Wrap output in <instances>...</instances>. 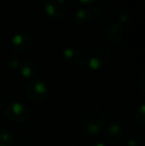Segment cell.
<instances>
[{
  "instance_id": "obj_12",
  "label": "cell",
  "mask_w": 145,
  "mask_h": 146,
  "mask_svg": "<svg viewBox=\"0 0 145 146\" xmlns=\"http://www.w3.org/2000/svg\"><path fill=\"white\" fill-rule=\"evenodd\" d=\"M89 11H91V13L93 21L101 22L109 17V10H107L105 6L101 5V4L93 6V8L89 9Z\"/></svg>"
},
{
  "instance_id": "obj_19",
  "label": "cell",
  "mask_w": 145,
  "mask_h": 146,
  "mask_svg": "<svg viewBox=\"0 0 145 146\" xmlns=\"http://www.w3.org/2000/svg\"><path fill=\"white\" fill-rule=\"evenodd\" d=\"M81 4L85 6H89V5H93L97 2V0H77Z\"/></svg>"
},
{
  "instance_id": "obj_2",
  "label": "cell",
  "mask_w": 145,
  "mask_h": 146,
  "mask_svg": "<svg viewBox=\"0 0 145 146\" xmlns=\"http://www.w3.org/2000/svg\"><path fill=\"white\" fill-rule=\"evenodd\" d=\"M111 60V52L105 46H97L87 54L85 64L91 71H99L107 65Z\"/></svg>"
},
{
  "instance_id": "obj_15",
  "label": "cell",
  "mask_w": 145,
  "mask_h": 146,
  "mask_svg": "<svg viewBox=\"0 0 145 146\" xmlns=\"http://www.w3.org/2000/svg\"><path fill=\"white\" fill-rule=\"evenodd\" d=\"M134 117H135L136 122L139 125L143 126L145 125V104L142 102L139 106H137L135 110V113H134Z\"/></svg>"
},
{
  "instance_id": "obj_9",
  "label": "cell",
  "mask_w": 145,
  "mask_h": 146,
  "mask_svg": "<svg viewBox=\"0 0 145 146\" xmlns=\"http://www.w3.org/2000/svg\"><path fill=\"white\" fill-rule=\"evenodd\" d=\"M44 11L50 17L54 19H61L65 15V6L56 0H48L44 5Z\"/></svg>"
},
{
  "instance_id": "obj_17",
  "label": "cell",
  "mask_w": 145,
  "mask_h": 146,
  "mask_svg": "<svg viewBox=\"0 0 145 146\" xmlns=\"http://www.w3.org/2000/svg\"><path fill=\"white\" fill-rule=\"evenodd\" d=\"M126 144H127V146H140L141 138L137 133L130 132L126 137Z\"/></svg>"
},
{
  "instance_id": "obj_5",
  "label": "cell",
  "mask_w": 145,
  "mask_h": 146,
  "mask_svg": "<svg viewBox=\"0 0 145 146\" xmlns=\"http://www.w3.org/2000/svg\"><path fill=\"white\" fill-rule=\"evenodd\" d=\"M35 43L34 36L28 31H19L12 36L10 40L11 47L16 52L23 53L27 52L33 47Z\"/></svg>"
},
{
  "instance_id": "obj_20",
  "label": "cell",
  "mask_w": 145,
  "mask_h": 146,
  "mask_svg": "<svg viewBox=\"0 0 145 146\" xmlns=\"http://www.w3.org/2000/svg\"><path fill=\"white\" fill-rule=\"evenodd\" d=\"M91 146H105V144L103 141L99 140V139H95V140H93V142H91Z\"/></svg>"
},
{
  "instance_id": "obj_18",
  "label": "cell",
  "mask_w": 145,
  "mask_h": 146,
  "mask_svg": "<svg viewBox=\"0 0 145 146\" xmlns=\"http://www.w3.org/2000/svg\"><path fill=\"white\" fill-rule=\"evenodd\" d=\"M139 88L141 90L142 94L145 92V75L142 74L141 77H140V80H139Z\"/></svg>"
},
{
  "instance_id": "obj_8",
  "label": "cell",
  "mask_w": 145,
  "mask_h": 146,
  "mask_svg": "<svg viewBox=\"0 0 145 146\" xmlns=\"http://www.w3.org/2000/svg\"><path fill=\"white\" fill-rule=\"evenodd\" d=\"M105 37L111 44H119L124 37L123 26L117 22H111L105 28Z\"/></svg>"
},
{
  "instance_id": "obj_22",
  "label": "cell",
  "mask_w": 145,
  "mask_h": 146,
  "mask_svg": "<svg viewBox=\"0 0 145 146\" xmlns=\"http://www.w3.org/2000/svg\"><path fill=\"white\" fill-rule=\"evenodd\" d=\"M2 110H3V102L2 100H0V113L2 112Z\"/></svg>"
},
{
  "instance_id": "obj_7",
  "label": "cell",
  "mask_w": 145,
  "mask_h": 146,
  "mask_svg": "<svg viewBox=\"0 0 145 146\" xmlns=\"http://www.w3.org/2000/svg\"><path fill=\"white\" fill-rule=\"evenodd\" d=\"M63 61L71 68H77L83 63V55L77 47L69 46L63 51Z\"/></svg>"
},
{
  "instance_id": "obj_11",
  "label": "cell",
  "mask_w": 145,
  "mask_h": 146,
  "mask_svg": "<svg viewBox=\"0 0 145 146\" xmlns=\"http://www.w3.org/2000/svg\"><path fill=\"white\" fill-rule=\"evenodd\" d=\"M18 70H19L21 77L27 80L34 79V77H35L37 73V67L35 63H33L32 61H29V60L22 62Z\"/></svg>"
},
{
  "instance_id": "obj_3",
  "label": "cell",
  "mask_w": 145,
  "mask_h": 146,
  "mask_svg": "<svg viewBox=\"0 0 145 146\" xmlns=\"http://www.w3.org/2000/svg\"><path fill=\"white\" fill-rule=\"evenodd\" d=\"M49 94V86L43 79H32L26 88L28 100L35 104H41Z\"/></svg>"
},
{
  "instance_id": "obj_6",
  "label": "cell",
  "mask_w": 145,
  "mask_h": 146,
  "mask_svg": "<svg viewBox=\"0 0 145 146\" xmlns=\"http://www.w3.org/2000/svg\"><path fill=\"white\" fill-rule=\"evenodd\" d=\"M123 125L121 124L118 117L114 115L111 118V121L109 123L107 127L105 128V139L111 145H116L123 138Z\"/></svg>"
},
{
  "instance_id": "obj_4",
  "label": "cell",
  "mask_w": 145,
  "mask_h": 146,
  "mask_svg": "<svg viewBox=\"0 0 145 146\" xmlns=\"http://www.w3.org/2000/svg\"><path fill=\"white\" fill-rule=\"evenodd\" d=\"M4 114L10 121L14 123H24L30 117L29 108L19 102L8 104L4 110Z\"/></svg>"
},
{
  "instance_id": "obj_24",
  "label": "cell",
  "mask_w": 145,
  "mask_h": 146,
  "mask_svg": "<svg viewBox=\"0 0 145 146\" xmlns=\"http://www.w3.org/2000/svg\"><path fill=\"white\" fill-rule=\"evenodd\" d=\"M47 1H48V0H47Z\"/></svg>"
},
{
  "instance_id": "obj_10",
  "label": "cell",
  "mask_w": 145,
  "mask_h": 146,
  "mask_svg": "<svg viewBox=\"0 0 145 146\" xmlns=\"http://www.w3.org/2000/svg\"><path fill=\"white\" fill-rule=\"evenodd\" d=\"M73 21L77 26L81 28H87L91 25L93 22V16L89 11V9L87 8H81L75 13L73 16Z\"/></svg>"
},
{
  "instance_id": "obj_13",
  "label": "cell",
  "mask_w": 145,
  "mask_h": 146,
  "mask_svg": "<svg viewBox=\"0 0 145 146\" xmlns=\"http://www.w3.org/2000/svg\"><path fill=\"white\" fill-rule=\"evenodd\" d=\"M21 63H22V59L17 53H10L7 56V58H6L5 66L7 68V70L13 72L19 69Z\"/></svg>"
},
{
  "instance_id": "obj_16",
  "label": "cell",
  "mask_w": 145,
  "mask_h": 146,
  "mask_svg": "<svg viewBox=\"0 0 145 146\" xmlns=\"http://www.w3.org/2000/svg\"><path fill=\"white\" fill-rule=\"evenodd\" d=\"M132 17H133V15H132L131 11H129V10H123V11H121L118 14V18L116 22L123 26L124 24L130 23L132 20Z\"/></svg>"
},
{
  "instance_id": "obj_23",
  "label": "cell",
  "mask_w": 145,
  "mask_h": 146,
  "mask_svg": "<svg viewBox=\"0 0 145 146\" xmlns=\"http://www.w3.org/2000/svg\"><path fill=\"white\" fill-rule=\"evenodd\" d=\"M0 146H9V145H2V144H0Z\"/></svg>"
},
{
  "instance_id": "obj_14",
  "label": "cell",
  "mask_w": 145,
  "mask_h": 146,
  "mask_svg": "<svg viewBox=\"0 0 145 146\" xmlns=\"http://www.w3.org/2000/svg\"><path fill=\"white\" fill-rule=\"evenodd\" d=\"M14 134L9 128H0V144L11 145L14 142Z\"/></svg>"
},
{
  "instance_id": "obj_1",
  "label": "cell",
  "mask_w": 145,
  "mask_h": 146,
  "mask_svg": "<svg viewBox=\"0 0 145 146\" xmlns=\"http://www.w3.org/2000/svg\"><path fill=\"white\" fill-rule=\"evenodd\" d=\"M105 123V115L99 108H91L85 114L81 122L83 131L91 137H95L101 132Z\"/></svg>"
},
{
  "instance_id": "obj_21",
  "label": "cell",
  "mask_w": 145,
  "mask_h": 146,
  "mask_svg": "<svg viewBox=\"0 0 145 146\" xmlns=\"http://www.w3.org/2000/svg\"><path fill=\"white\" fill-rule=\"evenodd\" d=\"M57 2H59V3L60 4H63V5H64L65 3H67V2L69 1V0H56Z\"/></svg>"
}]
</instances>
